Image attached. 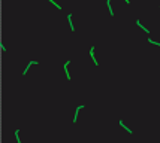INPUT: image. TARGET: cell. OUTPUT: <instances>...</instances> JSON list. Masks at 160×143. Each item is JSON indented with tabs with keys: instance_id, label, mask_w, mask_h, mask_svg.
<instances>
[{
	"instance_id": "obj_1",
	"label": "cell",
	"mask_w": 160,
	"mask_h": 143,
	"mask_svg": "<svg viewBox=\"0 0 160 143\" xmlns=\"http://www.w3.org/2000/svg\"><path fill=\"white\" fill-rule=\"evenodd\" d=\"M33 64H38V61H30V63H28V64H27V67H26V69H24V72H23V75H26V73L28 72V69H30L31 66H33Z\"/></svg>"
},
{
	"instance_id": "obj_2",
	"label": "cell",
	"mask_w": 160,
	"mask_h": 143,
	"mask_svg": "<svg viewBox=\"0 0 160 143\" xmlns=\"http://www.w3.org/2000/svg\"><path fill=\"white\" fill-rule=\"evenodd\" d=\"M82 107H84V106H78V107H76V110H75V115H73V119H72L73 122H76V118H78V113H79V110H81V109H82Z\"/></svg>"
},
{
	"instance_id": "obj_3",
	"label": "cell",
	"mask_w": 160,
	"mask_h": 143,
	"mask_svg": "<svg viewBox=\"0 0 160 143\" xmlns=\"http://www.w3.org/2000/svg\"><path fill=\"white\" fill-rule=\"evenodd\" d=\"M90 55H91V60H93V63L97 66V61H96V58H94V46H91V48H90Z\"/></svg>"
},
{
	"instance_id": "obj_4",
	"label": "cell",
	"mask_w": 160,
	"mask_h": 143,
	"mask_svg": "<svg viewBox=\"0 0 160 143\" xmlns=\"http://www.w3.org/2000/svg\"><path fill=\"white\" fill-rule=\"evenodd\" d=\"M69 63H70V61H66V63H64V66H63V70L66 72V76H67V79H70V75H69V72H67V66H69Z\"/></svg>"
},
{
	"instance_id": "obj_5",
	"label": "cell",
	"mask_w": 160,
	"mask_h": 143,
	"mask_svg": "<svg viewBox=\"0 0 160 143\" xmlns=\"http://www.w3.org/2000/svg\"><path fill=\"white\" fill-rule=\"evenodd\" d=\"M120 127H123V128H124V130H126L127 133H130V134H132V130H130L129 127H127V125H126V124H124V122H123L121 119H120Z\"/></svg>"
},
{
	"instance_id": "obj_6",
	"label": "cell",
	"mask_w": 160,
	"mask_h": 143,
	"mask_svg": "<svg viewBox=\"0 0 160 143\" xmlns=\"http://www.w3.org/2000/svg\"><path fill=\"white\" fill-rule=\"evenodd\" d=\"M106 5H108V11L111 15H114V11H112V6H111V0H106Z\"/></svg>"
},
{
	"instance_id": "obj_7",
	"label": "cell",
	"mask_w": 160,
	"mask_h": 143,
	"mask_svg": "<svg viewBox=\"0 0 160 143\" xmlns=\"http://www.w3.org/2000/svg\"><path fill=\"white\" fill-rule=\"evenodd\" d=\"M136 24H138V26L141 27V28H144V31H145V33H150V30H148V28H145V27H144V24H141V21H139V19L136 21Z\"/></svg>"
},
{
	"instance_id": "obj_8",
	"label": "cell",
	"mask_w": 160,
	"mask_h": 143,
	"mask_svg": "<svg viewBox=\"0 0 160 143\" xmlns=\"http://www.w3.org/2000/svg\"><path fill=\"white\" fill-rule=\"evenodd\" d=\"M14 134H15V139H17V142H18V143H21V140H20V130H15V133H14Z\"/></svg>"
},
{
	"instance_id": "obj_9",
	"label": "cell",
	"mask_w": 160,
	"mask_h": 143,
	"mask_svg": "<svg viewBox=\"0 0 160 143\" xmlns=\"http://www.w3.org/2000/svg\"><path fill=\"white\" fill-rule=\"evenodd\" d=\"M67 19H69V24H70V28L73 31V26H72V15H67Z\"/></svg>"
},
{
	"instance_id": "obj_10",
	"label": "cell",
	"mask_w": 160,
	"mask_h": 143,
	"mask_svg": "<svg viewBox=\"0 0 160 143\" xmlns=\"http://www.w3.org/2000/svg\"><path fill=\"white\" fill-rule=\"evenodd\" d=\"M124 2H126V3H129V2H130V0H124Z\"/></svg>"
},
{
	"instance_id": "obj_11",
	"label": "cell",
	"mask_w": 160,
	"mask_h": 143,
	"mask_svg": "<svg viewBox=\"0 0 160 143\" xmlns=\"http://www.w3.org/2000/svg\"><path fill=\"white\" fill-rule=\"evenodd\" d=\"M159 7H160V5H159Z\"/></svg>"
}]
</instances>
